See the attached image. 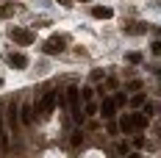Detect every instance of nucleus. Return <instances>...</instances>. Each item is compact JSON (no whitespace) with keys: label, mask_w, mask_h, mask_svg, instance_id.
I'll use <instances>...</instances> for the list:
<instances>
[{"label":"nucleus","mask_w":161,"mask_h":158,"mask_svg":"<svg viewBox=\"0 0 161 158\" xmlns=\"http://www.w3.org/2000/svg\"><path fill=\"white\" fill-rule=\"evenodd\" d=\"M11 11H14L11 3H3V6H0V17H11Z\"/></svg>","instance_id":"obj_13"},{"label":"nucleus","mask_w":161,"mask_h":158,"mask_svg":"<svg viewBox=\"0 0 161 158\" xmlns=\"http://www.w3.org/2000/svg\"><path fill=\"white\" fill-rule=\"evenodd\" d=\"M45 53L47 56H58V53H64V39H58V36H53L45 42Z\"/></svg>","instance_id":"obj_4"},{"label":"nucleus","mask_w":161,"mask_h":158,"mask_svg":"<svg viewBox=\"0 0 161 158\" xmlns=\"http://www.w3.org/2000/svg\"><path fill=\"white\" fill-rule=\"evenodd\" d=\"M80 95H83V100H92V95H95V89H92V86H86V89H80Z\"/></svg>","instance_id":"obj_16"},{"label":"nucleus","mask_w":161,"mask_h":158,"mask_svg":"<svg viewBox=\"0 0 161 158\" xmlns=\"http://www.w3.org/2000/svg\"><path fill=\"white\" fill-rule=\"evenodd\" d=\"M83 3H92V0H83Z\"/></svg>","instance_id":"obj_21"},{"label":"nucleus","mask_w":161,"mask_h":158,"mask_svg":"<svg viewBox=\"0 0 161 158\" xmlns=\"http://www.w3.org/2000/svg\"><path fill=\"white\" fill-rule=\"evenodd\" d=\"M17 114H19V106L11 103V106H8V114H6V119H8V128H11L14 133H17V128H19V117H17Z\"/></svg>","instance_id":"obj_5"},{"label":"nucleus","mask_w":161,"mask_h":158,"mask_svg":"<svg viewBox=\"0 0 161 158\" xmlns=\"http://www.w3.org/2000/svg\"><path fill=\"white\" fill-rule=\"evenodd\" d=\"M86 114H89V117H95V114H97V106L92 103V100H86Z\"/></svg>","instance_id":"obj_15"},{"label":"nucleus","mask_w":161,"mask_h":158,"mask_svg":"<svg viewBox=\"0 0 161 158\" xmlns=\"http://www.w3.org/2000/svg\"><path fill=\"white\" fill-rule=\"evenodd\" d=\"M0 147L8 150V139H6V130H3V117H0Z\"/></svg>","instance_id":"obj_11"},{"label":"nucleus","mask_w":161,"mask_h":158,"mask_svg":"<svg viewBox=\"0 0 161 158\" xmlns=\"http://www.w3.org/2000/svg\"><path fill=\"white\" fill-rule=\"evenodd\" d=\"M92 17H97V19H108V17H114V11L108 8V6H95V8H92Z\"/></svg>","instance_id":"obj_8"},{"label":"nucleus","mask_w":161,"mask_h":158,"mask_svg":"<svg viewBox=\"0 0 161 158\" xmlns=\"http://www.w3.org/2000/svg\"><path fill=\"white\" fill-rule=\"evenodd\" d=\"M78 95H80V89H78V86H69V89H67V103H69V111H72V119H75V122H83V114H80Z\"/></svg>","instance_id":"obj_1"},{"label":"nucleus","mask_w":161,"mask_h":158,"mask_svg":"<svg viewBox=\"0 0 161 158\" xmlns=\"http://www.w3.org/2000/svg\"><path fill=\"white\" fill-rule=\"evenodd\" d=\"M22 122H25V125L33 122V106H22Z\"/></svg>","instance_id":"obj_10"},{"label":"nucleus","mask_w":161,"mask_h":158,"mask_svg":"<svg viewBox=\"0 0 161 158\" xmlns=\"http://www.w3.org/2000/svg\"><path fill=\"white\" fill-rule=\"evenodd\" d=\"M128 61L130 64H139V61H142V56H139V53H128Z\"/></svg>","instance_id":"obj_17"},{"label":"nucleus","mask_w":161,"mask_h":158,"mask_svg":"<svg viewBox=\"0 0 161 158\" xmlns=\"http://www.w3.org/2000/svg\"><path fill=\"white\" fill-rule=\"evenodd\" d=\"M153 53H156V56H161V42H156V45H153Z\"/></svg>","instance_id":"obj_20"},{"label":"nucleus","mask_w":161,"mask_h":158,"mask_svg":"<svg viewBox=\"0 0 161 158\" xmlns=\"http://www.w3.org/2000/svg\"><path fill=\"white\" fill-rule=\"evenodd\" d=\"M117 153H119V155H128V153H130L128 142H119V144H117Z\"/></svg>","instance_id":"obj_14"},{"label":"nucleus","mask_w":161,"mask_h":158,"mask_svg":"<svg viewBox=\"0 0 161 158\" xmlns=\"http://www.w3.org/2000/svg\"><path fill=\"white\" fill-rule=\"evenodd\" d=\"M133 128H136V122H133V117H128V114H125V117L119 119V130H122V133H130Z\"/></svg>","instance_id":"obj_9"},{"label":"nucleus","mask_w":161,"mask_h":158,"mask_svg":"<svg viewBox=\"0 0 161 158\" xmlns=\"http://www.w3.org/2000/svg\"><path fill=\"white\" fill-rule=\"evenodd\" d=\"M125 31H128V33H142V31H145V28H139V25H136V22H133V25H128V28H125Z\"/></svg>","instance_id":"obj_18"},{"label":"nucleus","mask_w":161,"mask_h":158,"mask_svg":"<svg viewBox=\"0 0 161 158\" xmlns=\"http://www.w3.org/2000/svg\"><path fill=\"white\" fill-rule=\"evenodd\" d=\"M8 36L14 39L17 45H22V47H28V45H33V39H36V36H33L31 31H25V28H11V31H8Z\"/></svg>","instance_id":"obj_2"},{"label":"nucleus","mask_w":161,"mask_h":158,"mask_svg":"<svg viewBox=\"0 0 161 158\" xmlns=\"http://www.w3.org/2000/svg\"><path fill=\"white\" fill-rule=\"evenodd\" d=\"M53 106H56V92H47V95L33 106V111H36V114H42V117H47L50 111H53Z\"/></svg>","instance_id":"obj_3"},{"label":"nucleus","mask_w":161,"mask_h":158,"mask_svg":"<svg viewBox=\"0 0 161 158\" xmlns=\"http://www.w3.org/2000/svg\"><path fill=\"white\" fill-rule=\"evenodd\" d=\"M114 108H117V103H114V100H103V106H100L103 119H114Z\"/></svg>","instance_id":"obj_7"},{"label":"nucleus","mask_w":161,"mask_h":158,"mask_svg":"<svg viewBox=\"0 0 161 158\" xmlns=\"http://www.w3.org/2000/svg\"><path fill=\"white\" fill-rule=\"evenodd\" d=\"M8 64L17 67V69H25V67H28V58H25L22 53H11V56H8Z\"/></svg>","instance_id":"obj_6"},{"label":"nucleus","mask_w":161,"mask_h":158,"mask_svg":"<svg viewBox=\"0 0 161 158\" xmlns=\"http://www.w3.org/2000/svg\"><path fill=\"white\" fill-rule=\"evenodd\" d=\"M80 142H83V133L75 130V133H72V144H80Z\"/></svg>","instance_id":"obj_19"},{"label":"nucleus","mask_w":161,"mask_h":158,"mask_svg":"<svg viewBox=\"0 0 161 158\" xmlns=\"http://www.w3.org/2000/svg\"><path fill=\"white\" fill-rule=\"evenodd\" d=\"M133 122H136V128H145V125H147V117H145V111H142V114H133Z\"/></svg>","instance_id":"obj_12"}]
</instances>
